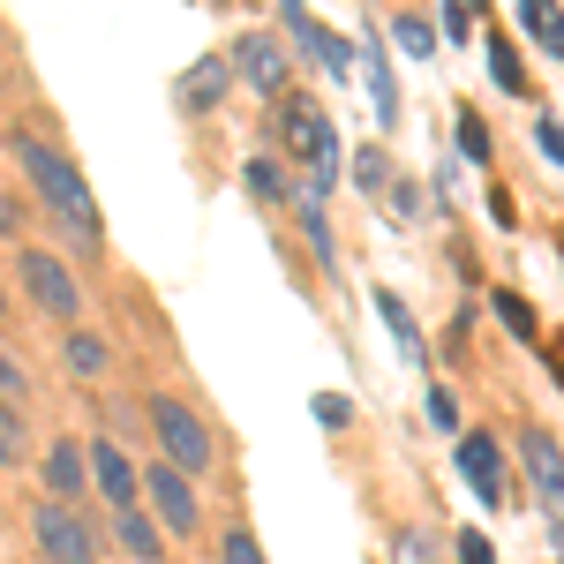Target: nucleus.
I'll return each instance as SVG.
<instances>
[{
    "label": "nucleus",
    "instance_id": "obj_1",
    "mask_svg": "<svg viewBox=\"0 0 564 564\" xmlns=\"http://www.w3.org/2000/svg\"><path fill=\"white\" fill-rule=\"evenodd\" d=\"M15 159H23V174L39 181L45 204L68 218L76 234H90V241H98V212H90V188H84V174H76L68 159H61L53 143H39V135H23V143H15Z\"/></svg>",
    "mask_w": 564,
    "mask_h": 564
},
{
    "label": "nucleus",
    "instance_id": "obj_2",
    "mask_svg": "<svg viewBox=\"0 0 564 564\" xmlns=\"http://www.w3.org/2000/svg\"><path fill=\"white\" fill-rule=\"evenodd\" d=\"M286 143L308 159V181H316V188H332V181H339V135H332V121H324V106L286 98Z\"/></svg>",
    "mask_w": 564,
    "mask_h": 564
},
{
    "label": "nucleus",
    "instance_id": "obj_3",
    "mask_svg": "<svg viewBox=\"0 0 564 564\" xmlns=\"http://www.w3.org/2000/svg\"><path fill=\"white\" fill-rule=\"evenodd\" d=\"M151 430H159V444L174 452V475H181V467H204V459H212V436H204V422H196L181 399H159V406H151Z\"/></svg>",
    "mask_w": 564,
    "mask_h": 564
},
{
    "label": "nucleus",
    "instance_id": "obj_4",
    "mask_svg": "<svg viewBox=\"0 0 564 564\" xmlns=\"http://www.w3.org/2000/svg\"><path fill=\"white\" fill-rule=\"evenodd\" d=\"M39 550L53 564H90V550H98V542H90V527L76 520L68 505H45V512H39Z\"/></svg>",
    "mask_w": 564,
    "mask_h": 564
},
{
    "label": "nucleus",
    "instance_id": "obj_5",
    "mask_svg": "<svg viewBox=\"0 0 564 564\" xmlns=\"http://www.w3.org/2000/svg\"><path fill=\"white\" fill-rule=\"evenodd\" d=\"M520 452H527V475H534V489H542V505H550V520H564V452H557V436L527 430Z\"/></svg>",
    "mask_w": 564,
    "mask_h": 564
},
{
    "label": "nucleus",
    "instance_id": "obj_6",
    "mask_svg": "<svg viewBox=\"0 0 564 564\" xmlns=\"http://www.w3.org/2000/svg\"><path fill=\"white\" fill-rule=\"evenodd\" d=\"M23 286L39 294V308H53V316H76V279L45 257V249H31V257H23Z\"/></svg>",
    "mask_w": 564,
    "mask_h": 564
},
{
    "label": "nucleus",
    "instance_id": "obj_7",
    "mask_svg": "<svg viewBox=\"0 0 564 564\" xmlns=\"http://www.w3.org/2000/svg\"><path fill=\"white\" fill-rule=\"evenodd\" d=\"M459 467H467V481H475L481 505H497V497H505V459H497V444H489V436H459Z\"/></svg>",
    "mask_w": 564,
    "mask_h": 564
},
{
    "label": "nucleus",
    "instance_id": "obj_8",
    "mask_svg": "<svg viewBox=\"0 0 564 564\" xmlns=\"http://www.w3.org/2000/svg\"><path fill=\"white\" fill-rule=\"evenodd\" d=\"M151 497H159V520L174 527V534H188V527H196V489H188V475L151 467Z\"/></svg>",
    "mask_w": 564,
    "mask_h": 564
},
{
    "label": "nucleus",
    "instance_id": "obj_9",
    "mask_svg": "<svg viewBox=\"0 0 564 564\" xmlns=\"http://www.w3.org/2000/svg\"><path fill=\"white\" fill-rule=\"evenodd\" d=\"M90 475H98V497H106V505H121V512L135 505V467L113 444H90Z\"/></svg>",
    "mask_w": 564,
    "mask_h": 564
},
{
    "label": "nucleus",
    "instance_id": "obj_10",
    "mask_svg": "<svg viewBox=\"0 0 564 564\" xmlns=\"http://www.w3.org/2000/svg\"><path fill=\"white\" fill-rule=\"evenodd\" d=\"M286 31H294V39L308 45V53H316V61H324V68H332V76H339V68H347L354 53L339 39H332V31H324V23H316V15H308V8H286Z\"/></svg>",
    "mask_w": 564,
    "mask_h": 564
},
{
    "label": "nucleus",
    "instance_id": "obj_11",
    "mask_svg": "<svg viewBox=\"0 0 564 564\" xmlns=\"http://www.w3.org/2000/svg\"><path fill=\"white\" fill-rule=\"evenodd\" d=\"M241 68H249V84L279 90V76H286V53H279L271 39H241Z\"/></svg>",
    "mask_w": 564,
    "mask_h": 564
},
{
    "label": "nucleus",
    "instance_id": "obj_12",
    "mask_svg": "<svg viewBox=\"0 0 564 564\" xmlns=\"http://www.w3.org/2000/svg\"><path fill=\"white\" fill-rule=\"evenodd\" d=\"M377 308H384V332L399 339V354H406V361H422V332H414L406 302H399V294H377Z\"/></svg>",
    "mask_w": 564,
    "mask_h": 564
},
{
    "label": "nucleus",
    "instance_id": "obj_13",
    "mask_svg": "<svg viewBox=\"0 0 564 564\" xmlns=\"http://www.w3.org/2000/svg\"><path fill=\"white\" fill-rule=\"evenodd\" d=\"M45 481H53L61 497H84V452H76V444H53V459H45Z\"/></svg>",
    "mask_w": 564,
    "mask_h": 564
},
{
    "label": "nucleus",
    "instance_id": "obj_14",
    "mask_svg": "<svg viewBox=\"0 0 564 564\" xmlns=\"http://www.w3.org/2000/svg\"><path fill=\"white\" fill-rule=\"evenodd\" d=\"M121 550L129 557H159V527L143 520V512H121Z\"/></svg>",
    "mask_w": 564,
    "mask_h": 564
},
{
    "label": "nucleus",
    "instance_id": "obj_15",
    "mask_svg": "<svg viewBox=\"0 0 564 564\" xmlns=\"http://www.w3.org/2000/svg\"><path fill=\"white\" fill-rule=\"evenodd\" d=\"M68 369H76V377H98V369H106V347H98L90 332H76V339H68Z\"/></svg>",
    "mask_w": 564,
    "mask_h": 564
},
{
    "label": "nucleus",
    "instance_id": "obj_16",
    "mask_svg": "<svg viewBox=\"0 0 564 564\" xmlns=\"http://www.w3.org/2000/svg\"><path fill=\"white\" fill-rule=\"evenodd\" d=\"M361 68H369V98H377V113H399V90H391V76H384V61H377V53H369V61H361Z\"/></svg>",
    "mask_w": 564,
    "mask_h": 564
},
{
    "label": "nucleus",
    "instance_id": "obj_17",
    "mask_svg": "<svg viewBox=\"0 0 564 564\" xmlns=\"http://www.w3.org/2000/svg\"><path fill=\"white\" fill-rule=\"evenodd\" d=\"M489 68H497V84H505V90H520V84H527V76H520V53H512L505 39H489Z\"/></svg>",
    "mask_w": 564,
    "mask_h": 564
},
{
    "label": "nucleus",
    "instance_id": "obj_18",
    "mask_svg": "<svg viewBox=\"0 0 564 564\" xmlns=\"http://www.w3.org/2000/svg\"><path fill=\"white\" fill-rule=\"evenodd\" d=\"M354 181H361V188H391V159L384 151H361V159H354Z\"/></svg>",
    "mask_w": 564,
    "mask_h": 564
},
{
    "label": "nucleus",
    "instance_id": "obj_19",
    "mask_svg": "<svg viewBox=\"0 0 564 564\" xmlns=\"http://www.w3.org/2000/svg\"><path fill=\"white\" fill-rule=\"evenodd\" d=\"M497 316H505V324H512L520 339H534V308H527L520 294H497Z\"/></svg>",
    "mask_w": 564,
    "mask_h": 564
},
{
    "label": "nucleus",
    "instance_id": "obj_20",
    "mask_svg": "<svg viewBox=\"0 0 564 564\" xmlns=\"http://www.w3.org/2000/svg\"><path fill=\"white\" fill-rule=\"evenodd\" d=\"M316 422H324V430H347V422H354V406L339 399V391H316Z\"/></svg>",
    "mask_w": 564,
    "mask_h": 564
},
{
    "label": "nucleus",
    "instance_id": "obj_21",
    "mask_svg": "<svg viewBox=\"0 0 564 564\" xmlns=\"http://www.w3.org/2000/svg\"><path fill=\"white\" fill-rule=\"evenodd\" d=\"M218 84H226V68H218V61H204V76H196V84H188V106H204V98H212Z\"/></svg>",
    "mask_w": 564,
    "mask_h": 564
},
{
    "label": "nucleus",
    "instance_id": "obj_22",
    "mask_svg": "<svg viewBox=\"0 0 564 564\" xmlns=\"http://www.w3.org/2000/svg\"><path fill=\"white\" fill-rule=\"evenodd\" d=\"M459 151H467V159H489V135H481V121H475V113L459 121Z\"/></svg>",
    "mask_w": 564,
    "mask_h": 564
},
{
    "label": "nucleus",
    "instance_id": "obj_23",
    "mask_svg": "<svg viewBox=\"0 0 564 564\" xmlns=\"http://www.w3.org/2000/svg\"><path fill=\"white\" fill-rule=\"evenodd\" d=\"M430 414H436V430H459V399L452 391H430Z\"/></svg>",
    "mask_w": 564,
    "mask_h": 564
},
{
    "label": "nucleus",
    "instance_id": "obj_24",
    "mask_svg": "<svg viewBox=\"0 0 564 564\" xmlns=\"http://www.w3.org/2000/svg\"><path fill=\"white\" fill-rule=\"evenodd\" d=\"M226 564H263V550L249 542V534H226Z\"/></svg>",
    "mask_w": 564,
    "mask_h": 564
},
{
    "label": "nucleus",
    "instance_id": "obj_25",
    "mask_svg": "<svg viewBox=\"0 0 564 564\" xmlns=\"http://www.w3.org/2000/svg\"><path fill=\"white\" fill-rule=\"evenodd\" d=\"M399 45H406V53H430V23H399Z\"/></svg>",
    "mask_w": 564,
    "mask_h": 564
},
{
    "label": "nucleus",
    "instance_id": "obj_26",
    "mask_svg": "<svg viewBox=\"0 0 564 564\" xmlns=\"http://www.w3.org/2000/svg\"><path fill=\"white\" fill-rule=\"evenodd\" d=\"M459 557H467V564H497V557H489V542H481V534H459Z\"/></svg>",
    "mask_w": 564,
    "mask_h": 564
},
{
    "label": "nucleus",
    "instance_id": "obj_27",
    "mask_svg": "<svg viewBox=\"0 0 564 564\" xmlns=\"http://www.w3.org/2000/svg\"><path fill=\"white\" fill-rule=\"evenodd\" d=\"M249 188H257V196H279V174H271V166L257 159V166H249Z\"/></svg>",
    "mask_w": 564,
    "mask_h": 564
},
{
    "label": "nucleus",
    "instance_id": "obj_28",
    "mask_svg": "<svg viewBox=\"0 0 564 564\" xmlns=\"http://www.w3.org/2000/svg\"><path fill=\"white\" fill-rule=\"evenodd\" d=\"M399 564H430V542H422V534H406V542H399Z\"/></svg>",
    "mask_w": 564,
    "mask_h": 564
},
{
    "label": "nucleus",
    "instance_id": "obj_29",
    "mask_svg": "<svg viewBox=\"0 0 564 564\" xmlns=\"http://www.w3.org/2000/svg\"><path fill=\"white\" fill-rule=\"evenodd\" d=\"M542 151H550V159H564V129H557V121H542Z\"/></svg>",
    "mask_w": 564,
    "mask_h": 564
},
{
    "label": "nucleus",
    "instance_id": "obj_30",
    "mask_svg": "<svg viewBox=\"0 0 564 564\" xmlns=\"http://www.w3.org/2000/svg\"><path fill=\"white\" fill-rule=\"evenodd\" d=\"M542 39H550V53L564 61V15H550V23H542Z\"/></svg>",
    "mask_w": 564,
    "mask_h": 564
},
{
    "label": "nucleus",
    "instance_id": "obj_31",
    "mask_svg": "<svg viewBox=\"0 0 564 564\" xmlns=\"http://www.w3.org/2000/svg\"><path fill=\"white\" fill-rule=\"evenodd\" d=\"M0 391H8V399L23 391V377H15V361H0Z\"/></svg>",
    "mask_w": 564,
    "mask_h": 564
},
{
    "label": "nucleus",
    "instance_id": "obj_32",
    "mask_svg": "<svg viewBox=\"0 0 564 564\" xmlns=\"http://www.w3.org/2000/svg\"><path fill=\"white\" fill-rule=\"evenodd\" d=\"M0 467H8V436H0Z\"/></svg>",
    "mask_w": 564,
    "mask_h": 564
}]
</instances>
